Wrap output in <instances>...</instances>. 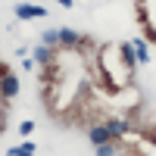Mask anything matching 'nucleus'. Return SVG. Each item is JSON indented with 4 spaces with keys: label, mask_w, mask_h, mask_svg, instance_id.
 Returning <instances> with one entry per match:
<instances>
[{
    "label": "nucleus",
    "mask_w": 156,
    "mask_h": 156,
    "mask_svg": "<svg viewBox=\"0 0 156 156\" xmlns=\"http://www.w3.org/2000/svg\"><path fill=\"white\" fill-rule=\"evenodd\" d=\"M59 41H62V44H78V41H81V34H78V31H69V28H62V31H59Z\"/></svg>",
    "instance_id": "4"
},
{
    "label": "nucleus",
    "mask_w": 156,
    "mask_h": 156,
    "mask_svg": "<svg viewBox=\"0 0 156 156\" xmlns=\"http://www.w3.org/2000/svg\"><path fill=\"white\" fill-rule=\"evenodd\" d=\"M87 137H90V144H94V147H100V144H109L115 134H112L109 125H97V128H90V131H87Z\"/></svg>",
    "instance_id": "1"
},
{
    "label": "nucleus",
    "mask_w": 156,
    "mask_h": 156,
    "mask_svg": "<svg viewBox=\"0 0 156 156\" xmlns=\"http://www.w3.org/2000/svg\"><path fill=\"white\" fill-rule=\"evenodd\" d=\"M59 3H62V6H72V0H59Z\"/></svg>",
    "instance_id": "11"
},
{
    "label": "nucleus",
    "mask_w": 156,
    "mask_h": 156,
    "mask_svg": "<svg viewBox=\"0 0 156 156\" xmlns=\"http://www.w3.org/2000/svg\"><path fill=\"white\" fill-rule=\"evenodd\" d=\"M109 128H112V134H125V131H131V125H128V122H109Z\"/></svg>",
    "instance_id": "6"
},
{
    "label": "nucleus",
    "mask_w": 156,
    "mask_h": 156,
    "mask_svg": "<svg viewBox=\"0 0 156 156\" xmlns=\"http://www.w3.org/2000/svg\"><path fill=\"white\" fill-rule=\"evenodd\" d=\"M44 12H47V9H41V6H25V3H22V6H16V16H19V19H31V16H44Z\"/></svg>",
    "instance_id": "3"
},
{
    "label": "nucleus",
    "mask_w": 156,
    "mask_h": 156,
    "mask_svg": "<svg viewBox=\"0 0 156 156\" xmlns=\"http://www.w3.org/2000/svg\"><path fill=\"white\" fill-rule=\"evenodd\" d=\"M34 56H37V62H50V56H53V53H50L47 47H41V50H37V53H34Z\"/></svg>",
    "instance_id": "8"
},
{
    "label": "nucleus",
    "mask_w": 156,
    "mask_h": 156,
    "mask_svg": "<svg viewBox=\"0 0 156 156\" xmlns=\"http://www.w3.org/2000/svg\"><path fill=\"white\" fill-rule=\"evenodd\" d=\"M31 131H34V125H31V122H22V125H19V134H22V137H28Z\"/></svg>",
    "instance_id": "9"
},
{
    "label": "nucleus",
    "mask_w": 156,
    "mask_h": 156,
    "mask_svg": "<svg viewBox=\"0 0 156 156\" xmlns=\"http://www.w3.org/2000/svg\"><path fill=\"white\" fill-rule=\"evenodd\" d=\"M44 44L50 47V44H59V31H47L44 34Z\"/></svg>",
    "instance_id": "7"
},
{
    "label": "nucleus",
    "mask_w": 156,
    "mask_h": 156,
    "mask_svg": "<svg viewBox=\"0 0 156 156\" xmlns=\"http://www.w3.org/2000/svg\"><path fill=\"white\" fill-rule=\"evenodd\" d=\"M97 156H112V144H100L97 147Z\"/></svg>",
    "instance_id": "10"
},
{
    "label": "nucleus",
    "mask_w": 156,
    "mask_h": 156,
    "mask_svg": "<svg viewBox=\"0 0 156 156\" xmlns=\"http://www.w3.org/2000/svg\"><path fill=\"white\" fill-rule=\"evenodd\" d=\"M0 90H3V97H16L19 94V81L12 75H3V81H0Z\"/></svg>",
    "instance_id": "2"
},
{
    "label": "nucleus",
    "mask_w": 156,
    "mask_h": 156,
    "mask_svg": "<svg viewBox=\"0 0 156 156\" xmlns=\"http://www.w3.org/2000/svg\"><path fill=\"white\" fill-rule=\"evenodd\" d=\"M9 156H34V144H22V147H12Z\"/></svg>",
    "instance_id": "5"
}]
</instances>
